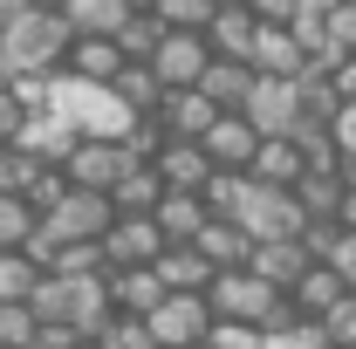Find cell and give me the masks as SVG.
Returning <instances> with one entry per match:
<instances>
[{"mask_svg": "<svg viewBox=\"0 0 356 349\" xmlns=\"http://www.w3.org/2000/svg\"><path fill=\"white\" fill-rule=\"evenodd\" d=\"M151 117H165V137H199L213 117H220V103L192 83V89H165V103H158Z\"/></svg>", "mask_w": 356, "mask_h": 349, "instance_id": "17", "label": "cell"}, {"mask_svg": "<svg viewBox=\"0 0 356 349\" xmlns=\"http://www.w3.org/2000/svg\"><path fill=\"white\" fill-rule=\"evenodd\" d=\"M131 165H144V158H131V144H124V137H76V151L62 158L69 185H89V192H110Z\"/></svg>", "mask_w": 356, "mask_h": 349, "instance_id": "7", "label": "cell"}, {"mask_svg": "<svg viewBox=\"0 0 356 349\" xmlns=\"http://www.w3.org/2000/svg\"><path fill=\"white\" fill-rule=\"evenodd\" d=\"M343 185H350L343 172H302V178H295V199H302V213H309V219H336Z\"/></svg>", "mask_w": 356, "mask_h": 349, "instance_id": "30", "label": "cell"}, {"mask_svg": "<svg viewBox=\"0 0 356 349\" xmlns=\"http://www.w3.org/2000/svg\"><path fill=\"white\" fill-rule=\"evenodd\" d=\"M124 14H131V0H62V21L76 35H117Z\"/></svg>", "mask_w": 356, "mask_h": 349, "instance_id": "28", "label": "cell"}, {"mask_svg": "<svg viewBox=\"0 0 356 349\" xmlns=\"http://www.w3.org/2000/svg\"><path fill=\"white\" fill-rule=\"evenodd\" d=\"M329 137H336V151H343V178H356V103H343V110L329 117Z\"/></svg>", "mask_w": 356, "mask_h": 349, "instance_id": "37", "label": "cell"}, {"mask_svg": "<svg viewBox=\"0 0 356 349\" xmlns=\"http://www.w3.org/2000/svg\"><path fill=\"white\" fill-rule=\"evenodd\" d=\"M151 343L158 349H199L206 329H213V308H206V288H165V302L144 315Z\"/></svg>", "mask_w": 356, "mask_h": 349, "instance_id": "6", "label": "cell"}, {"mask_svg": "<svg viewBox=\"0 0 356 349\" xmlns=\"http://www.w3.org/2000/svg\"><path fill=\"white\" fill-rule=\"evenodd\" d=\"M206 308H213L220 322H254L261 336H274V329H295V322H302V308L288 302L274 281H261L254 267H220V274L206 281Z\"/></svg>", "mask_w": 356, "mask_h": 349, "instance_id": "1", "label": "cell"}, {"mask_svg": "<svg viewBox=\"0 0 356 349\" xmlns=\"http://www.w3.org/2000/svg\"><path fill=\"white\" fill-rule=\"evenodd\" d=\"M151 267H158V281H165V288H206V281L220 274V267L206 261L192 240H165V254H158Z\"/></svg>", "mask_w": 356, "mask_h": 349, "instance_id": "22", "label": "cell"}, {"mask_svg": "<svg viewBox=\"0 0 356 349\" xmlns=\"http://www.w3.org/2000/svg\"><path fill=\"white\" fill-rule=\"evenodd\" d=\"M35 7H62V0H35Z\"/></svg>", "mask_w": 356, "mask_h": 349, "instance_id": "45", "label": "cell"}, {"mask_svg": "<svg viewBox=\"0 0 356 349\" xmlns=\"http://www.w3.org/2000/svg\"><path fill=\"white\" fill-rule=\"evenodd\" d=\"M35 206H28V192H0V247H28V233H35Z\"/></svg>", "mask_w": 356, "mask_h": 349, "instance_id": "31", "label": "cell"}, {"mask_svg": "<svg viewBox=\"0 0 356 349\" xmlns=\"http://www.w3.org/2000/svg\"><path fill=\"white\" fill-rule=\"evenodd\" d=\"M158 199H165V178H158V165H151V158H144V165H131V172L110 185V206H117V213H151Z\"/></svg>", "mask_w": 356, "mask_h": 349, "instance_id": "26", "label": "cell"}, {"mask_svg": "<svg viewBox=\"0 0 356 349\" xmlns=\"http://www.w3.org/2000/svg\"><path fill=\"white\" fill-rule=\"evenodd\" d=\"M110 302H117V315H151V308L165 302L158 267H117L110 274Z\"/></svg>", "mask_w": 356, "mask_h": 349, "instance_id": "21", "label": "cell"}, {"mask_svg": "<svg viewBox=\"0 0 356 349\" xmlns=\"http://www.w3.org/2000/svg\"><path fill=\"white\" fill-rule=\"evenodd\" d=\"M151 165H158V178H165L172 192H199V185L213 178V158L199 151V137H165V144L151 151Z\"/></svg>", "mask_w": 356, "mask_h": 349, "instance_id": "14", "label": "cell"}, {"mask_svg": "<svg viewBox=\"0 0 356 349\" xmlns=\"http://www.w3.org/2000/svg\"><path fill=\"white\" fill-rule=\"evenodd\" d=\"M131 7H158V0H131Z\"/></svg>", "mask_w": 356, "mask_h": 349, "instance_id": "46", "label": "cell"}, {"mask_svg": "<svg viewBox=\"0 0 356 349\" xmlns=\"http://www.w3.org/2000/svg\"><path fill=\"white\" fill-rule=\"evenodd\" d=\"M322 336H329L336 349H356V288L329 308V315H322Z\"/></svg>", "mask_w": 356, "mask_h": 349, "instance_id": "35", "label": "cell"}, {"mask_svg": "<svg viewBox=\"0 0 356 349\" xmlns=\"http://www.w3.org/2000/svg\"><path fill=\"white\" fill-rule=\"evenodd\" d=\"M103 254H110V267H151L165 254V233L151 213H117L103 226Z\"/></svg>", "mask_w": 356, "mask_h": 349, "instance_id": "10", "label": "cell"}, {"mask_svg": "<svg viewBox=\"0 0 356 349\" xmlns=\"http://www.w3.org/2000/svg\"><path fill=\"white\" fill-rule=\"evenodd\" d=\"M48 110H55V117H69L83 137H124V131L137 124V110H131L110 83L76 76V69H48Z\"/></svg>", "mask_w": 356, "mask_h": 349, "instance_id": "4", "label": "cell"}, {"mask_svg": "<svg viewBox=\"0 0 356 349\" xmlns=\"http://www.w3.org/2000/svg\"><path fill=\"white\" fill-rule=\"evenodd\" d=\"M247 267H254L261 281H274V288L288 295V288L302 281V267H309V247H302V233H281V240H254Z\"/></svg>", "mask_w": 356, "mask_h": 349, "instance_id": "15", "label": "cell"}, {"mask_svg": "<svg viewBox=\"0 0 356 349\" xmlns=\"http://www.w3.org/2000/svg\"><path fill=\"white\" fill-rule=\"evenodd\" d=\"M76 124H69V117H55V110H35V117H28V124H21V131H14V144H21V151H28V158H35V165H62V158H69V151H76Z\"/></svg>", "mask_w": 356, "mask_h": 349, "instance_id": "13", "label": "cell"}, {"mask_svg": "<svg viewBox=\"0 0 356 349\" xmlns=\"http://www.w3.org/2000/svg\"><path fill=\"white\" fill-rule=\"evenodd\" d=\"M254 144H261V131L240 117V110H220L206 131H199V151L213 158V172H247V158H254Z\"/></svg>", "mask_w": 356, "mask_h": 349, "instance_id": "11", "label": "cell"}, {"mask_svg": "<svg viewBox=\"0 0 356 349\" xmlns=\"http://www.w3.org/2000/svg\"><path fill=\"white\" fill-rule=\"evenodd\" d=\"M254 28H261V21H254V7H247V0H220V7H213V21H206V48H213V55H240V62H247Z\"/></svg>", "mask_w": 356, "mask_h": 349, "instance_id": "18", "label": "cell"}, {"mask_svg": "<svg viewBox=\"0 0 356 349\" xmlns=\"http://www.w3.org/2000/svg\"><path fill=\"white\" fill-rule=\"evenodd\" d=\"M233 219L247 226V240H281V233H302V226H309L302 199H295V185H261V178H247V192H240Z\"/></svg>", "mask_w": 356, "mask_h": 349, "instance_id": "5", "label": "cell"}, {"mask_svg": "<svg viewBox=\"0 0 356 349\" xmlns=\"http://www.w3.org/2000/svg\"><path fill=\"white\" fill-rule=\"evenodd\" d=\"M343 295H350V281H343L329 261H309V267H302V281L288 288V302L302 308V322H322V315L343 302Z\"/></svg>", "mask_w": 356, "mask_h": 349, "instance_id": "16", "label": "cell"}, {"mask_svg": "<svg viewBox=\"0 0 356 349\" xmlns=\"http://www.w3.org/2000/svg\"><path fill=\"white\" fill-rule=\"evenodd\" d=\"M322 35L343 48V55H356V0H336V7L322 14Z\"/></svg>", "mask_w": 356, "mask_h": 349, "instance_id": "36", "label": "cell"}, {"mask_svg": "<svg viewBox=\"0 0 356 349\" xmlns=\"http://www.w3.org/2000/svg\"><path fill=\"white\" fill-rule=\"evenodd\" d=\"M302 35L288 28V21H261L254 28V42H247V69L254 76H302Z\"/></svg>", "mask_w": 356, "mask_h": 349, "instance_id": "12", "label": "cell"}, {"mask_svg": "<svg viewBox=\"0 0 356 349\" xmlns=\"http://www.w3.org/2000/svg\"><path fill=\"white\" fill-rule=\"evenodd\" d=\"M199 89H206L220 110H240V96L254 89V69H247L240 55H213V62H206V76H199Z\"/></svg>", "mask_w": 356, "mask_h": 349, "instance_id": "25", "label": "cell"}, {"mask_svg": "<svg viewBox=\"0 0 356 349\" xmlns=\"http://www.w3.org/2000/svg\"><path fill=\"white\" fill-rule=\"evenodd\" d=\"M192 247H199L213 267H247V254H254L247 226H240V219H213V213H206V226L192 233Z\"/></svg>", "mask_w": 356, "mask_h": 349, "instance_id": "19", "label": "cell"}, {"mask_svg": "<svg viewBox=\"0 0 356 349\" xmlns=\"http://www.w3.org/2000/svg\"><path fill=\"white\" fill-rule=\"evenodd\" d=\"M329 83H336V96H343V103H356V55H343V62L329 69Z\"/></svg>", "mask_w": 356, "mask_h": 349, "instance_id": "42", "label": "cell"}, {"mask_svg": "<svg viewBox=\"0 0 356 349\" xmlns=\"http://www.w3.org/2000/svg\"><path fill=\"white\" fill-rule=\"evenodd\" d=\"M254 7V21H295L302 14V0H247Z\"/></svg>", "mask_w": 356, "mask_h": 349, "instance_id": "41", "label": "cell"}, {"mask_svg": "<svg viewBox=\"0 0 356 349\" xmlns=\"http://www.w3.org/2000/svg\"><path fill=\"white\" fill-rule=\"evenodd\" d=\"M117 62H124L117 35H76V42H69V55H62V69L96 76V83H110V76H117Z\"/></svg>", "mask_w": 356, "mask_h": 349, "instance_id": "23", "label": "cell"}, {"mask_svg": "<svg viewBox=\"0 0 356 349\" xmlns=\"http://www.w3.org/2000/svg\"><path fill=\"white\" fill-rule=\"evenodd\" d=\"M240 117L261 137H281L302 124V96H295V76H254V89L240 96Z\"/></svg>", "mask_w": 356, "mask_h": 349, "instance_id": "8", "label": "cell"}, {"mask_svg": "<svg viewBox=\"0 0 356 349\" xmlns=\"http://www.w3.org/2000/svg\"><path fill=\"white\" fill-rule=\"evenodd\" d=\"M21 7H28V0H0V28H7V21H14Z\"/></svg>", "mask_w": 356, "mask_h": 349, "instance_id": "44", "label": "cell"}, {"mask_svg": "<svg viewBox=\"0 0 356 349\" xmlns=\"http://www.w3.org/2000/svg\"><path fill=\"white\" fill-rule=\"evenodd\" d=\"M336 226H343V233H356V178L343 185V206H336Z\"/></svg>", "mask_w": 356, "mask_h": 349, "instance_id": "43", "label": "cell"}, {"mask_svg": "<svg viewBox=\"0 0 356 349\" xmlns=\"http://www.w3.org/2000/svg\"><path fill=\"white\" fill-rule=\"evenodd\" d=\"M199 349H261V329H254V322H220V315H213V329H206Z\"/></svg>", "mask_w": 356, "mask_h": 349, "instance_id": "34", "label": "cell"}, {"mask_svg": "<svg viewBox=\"0 0 356 349\" xmlns=\"http://www.w3.org/2000/svg\"><path fill=\"white\" fill-rule=\"evenodd\" d=\"M110 89L131 103L137 117H151L158 103H165V83H158V69L151 62H117V76H110Z\"/></svg>", "mask_w": 356, "mask_h": 349, "instance_id": "27", "label": "cell"}, {"mask_svg": "<svg viewBox=\"0 0 356 349\" xmlns=\"http://www.w3.org/2000/svg\"><path fill=\"white\" fill-rule=\"evenodd\" d=\"M28 178H35V158L21 144H0V192H21Z\"/></svg>", "mask_w": 356, "mask_h": 349, "instance_id": "39", "label": "cell"}, {"mask_svg": "<svg viewBox=\"0 0 356 349\" xmlns=\"http://www.w3.org/2000/svg\"><path fill=\"white\" fill-rule=\"evenodd\" d=\"M28 336H35V308L0 302V349H28Z\"/></svg>", "mask_w": 356, "mask_h": 349, "instance_id": "33", "label": "cell"}, {"mask_svg": "<svg viewBox=\"0 0 356 349\" xmlns=\"http://www.w3.org/2000/svg\"><path fill=\"white\" fill-rule=\"evenodd\" d=\"M165 42V21H158V7H131L124 14V28H117V48H124V62H151V48Z\"/></svg>", "mask_w": 356, "mask_h": 349, "instance_id": "29", "label": "cell"}, {"mask_svg": "<svg viewBox=\"0 0 356 349\" xmlns=\"http://www.w3.org/2000/svg\"><path fill=\"white\" fill-rule=\"evenodd\" d=\"M76 42V28L62 21V7H21L7 28H0V76H48L62 69V55Z\"/></svg>", "mask_w": 356, "mask_h": 349, "instance_id": "3", "label": "cell"}, {"mask_svg": "<svg viewBox=\"0 0 356 349\" xmlns=\"http://www.w3.org/2000/svg\"><path fill=\"white\" fill-rule=\"evenodd\" d=\"M151 219H158V233H165V240H192V233L206 226V199H199V192H172V185H165V199L151 206Z\"/></svg>", "mask_w": 356, "mask_h": 349, "instance_id": "24", "label": "cell"}, {"mask_svg": "<svg viewBox=\"0 0 356 349\" xmlns=\"http://www.w3.org/2000/svg\"><path fill=\"white\" fill-rule=\"evenodd\" d=\"M329 267H336V274L356 288V233H336V247H329Z\"/></svg>", "mask_w": 356, "mask_h": 349, "instance_id": "40", "label": "cell"}, {"mask_svg": "<svg viewBox=\"0 0 356 349\" xmlns=\"http://www.w3.org/2000/svg\"><path fill=\"white\" fill-rule=\"evenodd\" d=\"M247 178H261V185H295V178H302V144H295L288 131L261 137L254 158H247Z\"/></svg>", "mask_w": 356, "mask_h": 349, "instance_id": "20", "label": "cell"}, {"mask_svg": "<svg viewBox=\"0 0 356 349\" xmlns=\"http://www.w3.org/2000/svg\"><path fill=\"white\" fill-rule=\"evenodd\" d=\"M28 308H35V322H62L76 336H103V322L117 315L103 274H48V267H42V281L28 288Z\"/></svg>", "mask_w": 356, "mask_h": 349, "instance_id": "2", "label": "cell"}, {"mask_svg": "<svg viewBox=\"0 0 356 349\" xmlns=\"http://www.w3.org/2000/svg\"><path fill=\"white\" fill-rule=\"evenodd\" d=\"M213 7H220V0H158V21H165V28H199V35H206Z\"/></svg>", "mask_w": 356, "mask_h": 349, "instance_id": "32", "label": "cell"}, {"mask_svg": "<svg viewBox=\"0 0 356 349\" xmlns=\"http://www.w3.org/2000/svg\"><path fill=\"white\" fill-rule=\"evenodd\" d=\"M206 62H213V48H206L199 28H165V42L151 48V69H158L165 89H192L206 76Z\"/></svg>", "mask_w": 356, "mask_h": 349, "instance_id": "9", "label": "cell"}, {"mask_svg": "<svg viewBox=\"0 0 356 349\" xmlns=\"http://www.w3.org/2000/svg\"><path fill=\"white\" fill-rule=\"evenodd\" d=\"M28 117H35V110L21 103V89H14L7 76H0V144H14V131H21Z\"/></svg>", "mask_w": 356, "mask_h": 349, "instance_id": "38", "label": "cell"}]
</instances>
